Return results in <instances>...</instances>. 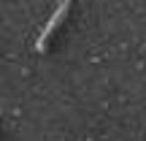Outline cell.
Wrapping results in <instances>:
<instances>
[{
    "instance_id": "6da1fadb",
    "label": "cell",
    "mask_w": 146,
    "mask_h": 141,
    "mask_svg": "<svg viewBox=\"0 0 146 141\" xmlns=\"http://www.w3.org/2000/svg\"><path fill=\"white\" fill-rule=\"evenodd\" d=\"M68 8H70V0H60V5L54 8V14L49 16L46 27H43V30H41V35H38V43H35V49H38V52H43V49H46V43H49V38H52V33L57 30V27L62 25V19L68 16Z\"/></svg>"
}]
</instances>
